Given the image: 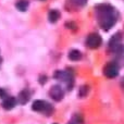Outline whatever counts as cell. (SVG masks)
<instances>
[{
  "mask_svg": "<svg viewBox=\"0 0 124 124\" xmlns=\"http://www.w3.org/2000/svg\"><path fill=\"white\" fill-rule=\"evenodd\" d=\"M0 63H1V57H0Z\"/></svg>",
  "mask_w": 124,
  "mask_h": 124,
  "instance_id": "cell-12",
  "label": "cell"
},
{
  "mask_svg": "<svg viewBox=\"0 0 124 124\" xmlns=\"http://www.w3.org/2000/svg\"><path fill=\"white\" fill-rule=\"evenodd\" d=\"M103 73L107 77L109 78H113V77L118 76L119 74V66L114 62H110V63L106 64L105 69H103Z\"/></svg>",
  "mask_w": 124,
  "mask_h": 124,
  "instance_id": "cell-2",
  "label": "cell"
},
{
  "mask_svg": "<svg viewBox=\"0 0 124 124\" xmlns=\"http://www.w3.org/2000/svg\"><path fill=\"white\" fill-rule=\"evenodd\" d=\"M49 21L52 22V23H54V22H57L59 20V17H60V13L58 12L57 10H51L49 12Z\"/></svg>",
  "mask_w": 124,
  "mask_h": 124,
  "instance_id": "cell-8",
  "label": "cell"
},
{
  "mask_svg": "<svg viewBox=\"0 0 124 124\" xmlns=\"http://www.w3.org/2000/svg\"><path fill=\"white\" fill-rule=\"evenodd\" d=\"M49 93H50V97H51L54 100H57V101L61 100L64 96L63 90H62L59 86H52Z\"/></svg>",
  "mask_w": 124,
  "mask_h": 124,
  "instance_id": "cell-4",
  "label": "cell"
},
{
  "mask_svg": "<svg viewBox=\"0 0 124 124\" xmlns=\"http://www.w3.org/2000/svg\"><path fill=\"white\" fill-rule=\"evenodd\" d=\"M15 103H16V100H15L14 97H7V98L2 101V107L7 110H10L14 107Z\"/></svg>",
  "mask_w": 124,
  "mask_h": 124,
  "instance_id": "cell-6",
  "label": "cell"
},
{
  "mask_svg": "<svg viewBox=\"0 0 124 124\" xmlns=\"http://www.w3.org/2000/svg\"><path fill=\"white\" fill-rule=\"evenodd\" d=\"M82 58V54L78 51V50L74 49V50H71L70 52H69V59L72 61H77L79 60V59Z\"/></svg>",
  "mask_w": 124,
  "mask_h": 124,
  "instance_id": "cell-7",
  "label": "cell"
},
{
  "mask_svg": "<svg viewBox=\"0 0 124 124\" xmlns=\"http://www.w3.org/2000/svg\"><path fill=\"white\" fill-rule=\"evenodd\" d=\"M99 20H100V25L103 30H109L114 24V14L113 9L109 6H99Z\"/></svg>",
  "mask_w": 124,
  "mask_h": 124,
  "instance_id": "cell-1",
  "label": "cell"
},
{
  "mask_svg": "<svg viewBox=\"0 0 124 124\" xmlns=\"http://www.w3.org/2000/svg\"><path fill=\"white\" fill-rule=\"evenodd\" d=\"M49 107L50 106L48 103H46L44 100H36L32 105V109L34 111H38V112H44L46 110V108H49Z\"/></svg>",
  "mask_w": 124,
  "mask_h": 124,
  "instance_id": "cell-5",
  "label": "cell"
},
{
  "mask_svg": "<svg viewBox=\"0 0 124 124\" xmlns=\"http://www.w3.org/2000/svg\"><path fill=\"white\" fill-rule=\"evenodd\" d=\"M28 8V1L27 0H20L16 3V9L20 11H26Z\"/></svg>",
  "mask_w": 124,
  "mask_h": 124,
  "instance_id": "cell-9",
  "label": "cell"
},
{
  "mask_svg": "<svg viewBox=\"0 0 124 124\" xmlns=\"http://www.w3.org/2000/svg\"><path fill=\"white\" fill-rule=\"evenodd\" d=\"M6 95V92H4V89H2V88H0V97L4 96Z\"/></svg>",
  "mask_w": 124,
  "mask_h": 124,
  "instance_id": "cell-11",
  "label": "cell"
},
{
  "mask_svg": "<svg viewBox=\"0 0 124 124\" xmlns=\"http://www.w3.org/2000/svg\"><path fill=\"white\" fill-rule=\"evenodd\" d=\"M28 98H30V94H27V92H25V90L20 94V101L22 103H25L28 100Z\"/></svg>",
  "mask_w": 124,
  "mask_h": 124,
  "instance_id": "cell-10",
  "label": "cell"
},
{
  "mask_svg": "<svg viewBox=\"0 0 124 124\" xmlns=\"http://www.w3.org/2000/svg\"><path fill=\"white\" fill-rule=\"evenodd\" d=\"M86 45L88 46L92 49H96L99 46L101 45V37L98 34L94 33V34H90L87 37V40H86Z\"/></svg>",
  "mask_w": 124,
  "mask_h": 124,
  "instance_id": "cell-3",
  "label": "cell"
}]
</instances>
